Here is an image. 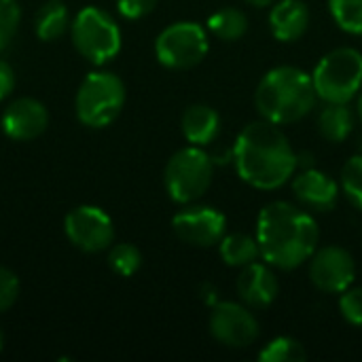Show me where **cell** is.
Returning <instances> with one entry per match:
<instances>
[{
    "label": "cell",
    "mask_w": 362,
    "mask_h": 362,
    "mask_svg": "<svg viewBox=\"0 0 362 362\" xmlns=\"http://www.w3.org/2000/svg\"><path fill=\"white\" fill-rule=\"evenodd\" d=\"M208 32L197 21H176L163 28L155 38V57L170 70H189L208 55Z\"/></svg>",
    "instance_id": "obj_8"
},
{
    "label": "cell",
    "mask_w": 362,
    "mask_h": 362,
    "mask_svg": "<svg viewBox=\"0 0 362 362\" xmlns=\"http://www.w3.org/2000/svg\"><path fill=\"white\" fill-rule=\"evenodd\" d=\"M210 335L233 350L252 346L261 335V325L246 303L218 301L210 312Z\"/></svg>",
    "instance_id": "obj_10"
},
{
    "label": "cell",
    "mask_w": 362,
    "mask_h": 362,
    "mask_svg": "<svg viewBox=\"0 0 362 362\" xmlns=\"http://www.w3.org/2000/svg\"><path fill=\"white\" fill-rule=\"evenodd\" d=\"M269 30L280 42H295L305 36L312 13L303 0H276L269 8Z\"/></svg>",
    "instance_id": "obj_16"
},
{
    "label": "cell",
    "mask_w": 362,
    "mask_h": 362,
    "mask_svg": "<svg viewBox=\"0 0 362 362\" xmlns=\"http://www.w3.org/2000/svg\"><path fill=\"white\" fill-rule=\"evenodd\" d=\"M291 187L299 206L316 214L333 212L341 193L339 182L316 168H303L299 174L293 176Z\"/></svg>",
    "instance_id": "obj_14"
},
{
    "label": "cell",
    "mask_w": 362,
    "mask_h": 362,
    "mask_svg": "<svg viewBox=\"0 0 362 362\" xmlns=\"http://www.w3.org/2000/svg\"><path fill=\"white\" fill-rule=\"evenodd\" d=\"M2 348H4V335H2V331H0V352H2Z\"/></svg>",
    "instance_id": "obj_34"
},
{
    "label": "cell",
    "mask_w": 362,
    "mask_h": 362,
    "mask_svg": "<svg viewBox=\"0 0 362 362\" xmlns=\"http://www.w3.org/2000/svg\"><path fill=\"white\" fill-rule=\"evenodd\" d=\"M312 81L322 102L350 104L362 89V53L354 47L329 51L316 64Z\"/></svg>",
    "instance_id": "obj_7"
},
{
    "label": "cell",
    "mask_w": 362,
    "mask_h": 362,
    "mask_svg": "<svg viewBox=\"0 0 362 362\" xmlns=\"http://www.w3.org/2000/svg\"><path fill=\"white\" fill-rule=\"evenodd\" d=\"M339 187L348 202L362 212V153L346 161V165L341 168Z\"/></svg>",
    "instance_id": "obj_25"
},
{
    "label": "cell",
    "mask_w": 362,
    "mask_h": 362,
    "mask_svg": "<svg viewBox=\"0 0 362 362\" xmlns=\"http://www.w3.org/2000/svg\"><path fill=\"white\" fill-rule=\"evenodd\" d=\"M250 6H257V8H265V6H272L276 0H246Z\"/></svg>",
    "instance_id": "obj_32"
},
{
    "label": "cell",
    "mask_w": 362,
    "mask_h": 362,
    "mask_svg": "<svg viewBox=\"0 0 362 362\" xmlns=\"http://www.w3.org/2000/svg\"><path fill=\"white\" fill-rule=\"evenodd\" d=\"M0 127L6 138L15 142H30L42 136L49 127V110L36 98H17L4 108Z\"/></svg>",
    "instance_id": "obj_13"
},
{
    "label": "cell",
    "mask_w": 362,
    "mask_h": 362,
    "mask_svg": "<svg viewBox=\"0 0 362 362\" xmlns=\"http://www.w3.org/2000/svg\"><path fill=\"white\" fill-rule=\"evenodd\" d=\"M108 265L121 278H132L142 267V252L134 244H112L108 248Z\"/></svg>",
    "instance_id": "obj_23"
},
{
    "label": "cell",
    "mask_w": 362,
    "mask_h": 362,
    "mask_svg": "<svg viewBox=\"0 0 362 362\" xmlns=\"http://www.w3.org/2000/svg\"><path fill=\"white\" fill-rule=\"evenodd\" d=\"M214 178V159L204 146H185L176 151L163 170L165 193L174 204L187 206L204 197Z\"/></svg>",
    "instance_id": "obj_5"
},
{
    "label": "cell",
    "mask_w": 362,
    "mask_h": 362,
    "mask_svg": "<svg viewBox=\"0 0 362 362\" xmlns=\"http://www.w3.org/2000/svg\"><path fill=\"white\" fill-rule=\"evenodd\" d=\"M318 93L312 74L297 66L272 68L255 91V106L261 119L276 125H291L305 119L316 106Z\"/></svg>",
    "instance_id": "obj_3"
},
{
    "label": "cell",
    "mask_w": 362,
    "mask_h": 362,
    "mask_svg": "<svg viewBox=\"0 0 362 362\" xmlns=\"http://www.w3.org/2000/svg\"><path fill=\"white\" fill-rule=\"evenodd\" d=\"M339 312L352 327H362V288H348L339 295Z\"/></svg>",
    "instance_id": "obj_27"
},
{
    "label": "cell",
    "mask_w": 362,
    "mask_h": 362,
    "mask_svg": "<svg viewBox=\"0 0 362 362\" xmlns=\"http://www.w3.org/2000/svg\"><path fill=\"white\" fill-rule=\"evenodd\" d=\"M233 165L238 176L259 189L276 191L293 180L297 163V153L282 132L267 119L248 123L235 138L233 144Z\"/></svg>",
    "instance_id": "obj_1"
},
{
    "label": "cell",
    "mask_w": 362,
    "mask_h": 362,
    "mask_svg": "<svg viewBox=\"0 0 362 362\" xmlns=\"http://www.w3.org/2000/svg\"><path fill=\"white\" fill-rule=\"evenodd\" d=\"M70 13L64 2L49 0L45 2L34 17V32L42 42L59 40L66 32H70Z\"/></svg>",
    "instance_id": "obj_19"
},
{
    "label": "cell",
    "mask_w": 362,
    "mask_h": 362,
    "mask_svg": "<svg viewBox=\"0 0 362 362\" xmlns=\"http://www.w3.org/2000/svg\"><path fill=\"white\" fill-rule=\"evenodd\" d=\"M356 125V115L348 104L325 102V108L318 112V132L329 142H344L350 138Z\"/></svg>",
    "instance_id": "obj_18"
},
{
    "label": "cell",
    "mask_w": 362,
    "mask_h": 362,
    "mask_svg": "<svg viewBox=\"0 0 362 362\" xmlns=\"http://www.w3.org/2000/svg\"><path fill=\"white\" fill-rule=\"evenodd\" d=\"M218 255L225 265L229 267H246L255 261H259L261 250L259 242L252 235L246 233H225V238L218 242Z\"/></svg>",
    "instance_id": "obj_20"
},
{
    "label": "cell",
    "mask_w": 362,
    "mask_h": 362,
    "mask_svg": "<svg viewBox=\"0 0 362 362\" xmlns=\"http://www.w3.org/2000/svg\"><path fill=\"white\" fill-rule=\"evenodd\" d=\"M305 358H308V352H305L303 344L297 341L295 337H286V335L272 339L259 352L261 362H301Z\"/></svg>",
    "instance_id": "obj_22"
},
{
    "label": "cell",
    "mask_w": 362,
    "mask_h": 362,
    "mask_svg": "<svg viewBox=\"0 0 362 362\" xmlns=\"http://www.w3.org/2000/svg\"><path fill=\"white\" fill-rule=\"evenodd\" d=\"M356 261L354 257L335 244L316 248L310 259V280L327 295H341L354 284Z\"/></svg>",
    "instance_id": "obj_12"
},
{
    "label": "cell",
    "mask_w": 362,
    "mask_h": 362,
    "mask_svg": "<svg viewBox=\"0 0 362 362\" xmlns=\"http://www.w3.org/2000/svg\"><path fill=\"white\" fill-rule=\"evenodd\" d=\"M255 238L261 259L267 265L280 272H293L316 252L320 229L305 208L291 202H272L259 212Z\"/></svg>",
    "instance_id": "obj_2"
},
{
    "label": "cell",
    "mask_w": 362,
    "mask_h": 362,
    "mask_svg": "<svg viewBox=\"0 0 362 362\" xmlns=\"http://www.w3.org/2000/svg\"><path fill=\"white\" fill-rule=\"evenodd\" d=\"M70 38L81 57L93 66L112 62L123 45L121 28L115 17L98 6H85L70 23Z\"/></svg>",
    "instance_id": "obj_6"
},
{
    "label": "cell",
    "mask_w": 362,
    "mask_h": 362,
    "mask_svg": "<svg viewBox=\"0 0 362 362\" xmlns=\"http://www.w3.org/2000/svg\"><path fill=\"white\" fill-rule=\"evenodd\" d=\"M356 98H358V102H356V117L361 119V123H362V89H361V93H358Z\"/></svg>",
    "instance_id": "obj_33"
},
{
    "label": "cell",
    "mask_w": 362,
    "mask_h": 362,
    "mask_svg": "<svg viewBox=\"0 0 362 362\" xmlns=\"http://www.w3.org/2000/svg\"><path fill=\"white\" fill-rule=\"evenodd\" d=\"M202 299H204V303H208V305H214V303H218V297H216V288H214V284H202Z\"/></svg>",
    "instance_id": "obj_31"
},
{
    "label": "cell",
    "mask_w": 362,
    "mask_h": 362,
    "mask_svg": "<svg viewBox=\"0 0 362 362\" xmlns=\"http://www.w3.org/2000/svg\"><path fill=\"white\" fill-rule=\"evenodd\" d=\"M21 23V8L17 0H0V53L13 42Z\"/></svg>",
    "instance_id": "obj_26"
},
{
    "label": "cell",
    "mask_w": 362,
    "mask_h": 362,
    "mask_svg": "<svg viewBox=\"0 0 362 362\" xmlns=\"http://www.w3.org/2000/svg\"><path fill=\"white\" fill-rule=\"evenodd\" d=\"M235 288H238L240 301L246 303L250 310L269 308L280 295V282L274 274V267L267 263H259V261L246 267H240Z\"/></svg>",
    "instance_id": "obj_15"
},
{
    "label": "cell",
    "mask_w": 362,
    "mask_h": 362,
    "mask_svg": "<svg viewBox=\"0 0 362 362\" xmlns=\"http://www.w3.org/2000/svg\"><path fill=\"white\" fill-rule=\"evenodd\" d=\"M159 0H117V11L125 19H142L155 11Z\"/></svg>",
    "instance_id": "obj_29"
},
{
    "label": "cell",
    "mask_w": 362,
    "mask_h": 362,
    "mask_svg": "<svg viewBox=\"0 0 362 362\" xmlns=\"http://www.w3.org/2000/svg\"><path fill=\"white\" fill-rule=\"evenodd\" d=\"M19 299V278L8 267L0 265V314L8 312Z\"/></svg>",
    "instance_id": "obj_28"
},
{
    "label": "cell",
    "mask_w": 362,
    "mask_h": 362,
    "mask_svg": "<svg viewBox=\"0 0 362 362\" xmlns=\"http://www.w3.org/2000/svg\"><path fill=\"white\" fill-rule=\"evenodd\" d=\"M127 89L121 76L108 70L89 72L74 95V115L89 129H104L115 123L125 106Z\"/></svg>",
    "instance_id": "obj_4"
},
{
    "label": "cell",
    "mask_w": 362,
    "mask_h": 362,
    "mask_svg": "<svg viewBox=\"0 0 362 362\" xmlns=\"http://www.w3.org/2000/svg\"><path fill=\"white\" fill-rule=\"evenodd\" d=\"M172 229L176 238L195 248L218 246L227 233V218L221 210L212 206L187 204L172 218Z\"/></svg>",
    "instance_id": "obj_11"
},
{
    "label": "cell",
    "mask_w": 362,
    "mask_h": 362,
    "mask_svg": "<svg viewBox=\"0 0 362 362\" xmlns=\"http://www.w3.org/2000/svg\"><path fill=\"white\" fill-rule=\"evenodd\" d=\"M208 30L221 40L235 42L248 32V17L235 6H225L208 17Z\"/></svg>",
    "instance_id": "obj_21"
},
{
    "label": "cell",
    "mask_w": 362,
    "mask_h": 362,
    "mask_svg": "<svg viewBox=\"0 0 362 362\" xmlns=\"http://www.w3.org/2000/svg\"><path fill=\"white\" fill-rule=\"evenodd\" d=\"M15 83H17V76H15V68L0 57V102L6 100L13 89H15Z\"/></svg>",
    "instance_id": "obj_30"
},
{
    "label": "cell",
    "mask_w": 362,
    "mask_h": 362,
    "mask_svg": "<svg viewBox=\"0 0 362 362\" xmlns=\"http://www.w3.org/2000/svg\"><path fill=\"white\" fill-rule=\"evenodd\" d=\"M64 233L74 248L87 255L104 252L115 244L112 218L100 206L83 204L72 208L64 218Z\"/></svg>",
    "instance_id": "obj_9"
},
{
    "label": "cell",
    "mask_w": 362,
    "mask_h": 362,
    "mask_svg": "<svg viewBox=\"0 0 362 362\" xmlns=\"http://www.w3.org/2000/svg\"><path fill=\"white\" fill-rule=\"evenodd\" d=\"M329 11L339 30L362 36V0H329Z\"/></svg>",
    "instance_id": "obj_24"
},
{
    "label": "cell",
    "mask_w": 362,
    "mask_h": 362,
    "mask_svg": "<svg viewBox=\"0 0 362 362\" xmlns=\"http://www.w3.org/2000/svg\"><path fill=\"white\" fill-rule=\"evenodd\" d=\"M182 136L193 146H208L221 132V117L208 104H193L182 112L180 119Z\"/></svg>",
    "instance_id": "obj_17"
}]
</instances>
